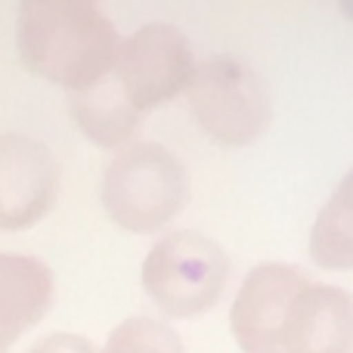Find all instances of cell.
<instances>
[{"mask_svg":"<svg viewBox=\"0 0 353 353\" xmlns=\"http://www.w3.org/2000/svg\"><path fill=\"white\" fill-rule=\"evenodd\" d=\"M118 43L115 25L90 0H25L19 6V59L72 93L112 74Z\"/></svg>","mask_w":353,"mask_h":353,"instance_id":"6da1fadb","label":"cell"},{"mask_svg":"<svg viewBox=\"0 0 353 353\" xmlns=\"http://www.w3.org/2000/svg\"><path fill=\"white\" fill-rule=\"evenodd\" d=\"M189 199L186 165L159 143L118 149L103 174V205L121 230L155 232Z\"/></svg>","mask_w":353,"mask_h":353,"instance_id":"7a4b0ae2","label":"cell"},{"mask_svg":"<svg viewBox=\"0 0 353 353\" xmlns=\"http://www.w3.org/2000/svg\"><path fill=\"white\" fill-rule=\"evenodd\" d=\"M186 97L201 130L226 146L257 140L273 121V99L263 78L236 56L214 53L195 62Z\"/></svg>","mask_w":353,"mask_h":353,"instance_id":"3957f363","label":"cell"},{"mask_svg":"<svg viewBox=\"0 0 353 353\" xmlns=\"http://www.w3.org/2000/svg\"><path fill=\"white\" fill-rule=\"evenodd\" d=\"M230 276V257L217 239L199 230H174L149 248L143 288L171 316H195L217 304Z\"/></svg>","mask_w":353,"mask_h":353,"instance_id":"277c9868","label":"cell"},{"mask_svg":"<svg viewBox=\"0 0 353 353\" xmlns=\"http://www.w3.org/2000/svg\"><path fill=\"white\" fill-rule=\"evenodd\" d=\"M195 72L192 43L171 22L140 25L134 34L121 37L112 74L124 87L140 112L174 99L189 87Z\"/></svg>","mask_w":353,"mask_h":353,"instance_id":"5b68a950","label":"cell"},{"mask_svg":"<svg viewBox=\"0 0 353 353\" xmlns=\"http://www.w3.org/2000/svg\"><path fill=\"white\" fill-rule=\"evenodd\" d=\"M307 282L304 270L279 261L245 273L230 310V329L242 353H288V313Z\"/></svg>","mask_w":353,"mask_h":353,"instance_id":"8992f818","label":"cell"},{"mask_svg":"<svg viewBox=\"0 0 353 353\" xmlns=\"http://www.w3.org/2000/svg\"><path fill=\"white\" fill-rule=\"evenodd\" d=\"M59 165L41 140L0 134V226L22 230L53 208Z\"/></svg>","mask_w":353,"mask_h":353,"instance_id":"52a82bcc","label":"cell"},{"mask_svg":"<svg viewBox=\"0 0 353 353\" xmlns=\"http://www.w3.org/2000/svg\"><path fill=\"white\" fill-rule=\"evenodd\" d=\"M353 294L341 285L307 282L288 313V353H350Z\"/></svg>","mask_w":353,"mask_h":353,"instance_id":"ba28073f","label":"cell"},{"mask_svg":"<svg viewBox=\"0 0 353 353\" xmlns=\"http://www.w3.org/2000/svg\"><path fill=\"white\" fill-rule=\"evenodd\" d=\"M53 304V270L31 254H0V353Z\"/></svg>","mask_w":353,"mask_h":353,"instance_id":"9c48e42d","label":"cell"},{"mask_svg":"<svg viewBox=\"0 0 353 353\" xmlns=\"http://www.w3.org/2000/svg\"><path fill=\"white\" fill-rule=\"evenodd\" d=\"M68 112L78 121V128L105 149L130 146L143 118V112L124 93L115 74H105L103 81L84 87V90H74L68 97Z\"/></svg>","mask_w":353,"mask_h":353,"instance_id":"30bf717a","label":"cell"},{"mask_svg":"<svg viewBox=\"0 0 353 353\" xmlns=\"http://www.w3.org/2000/svg\"><path fill=\"white\" fill-rule=\"evenodd\" d=\"M310 257L319 267H353V171L335 186L310 230Z\"/></svg>","mask_w":353,"mask_h":353,"instance_id":"8fae6325","label":"cell"},{"mask_svg":"<svg viewBox=\"0 0 353 353\" xmlns=\"http://www.w3.org/2000/svg\"><path fill=\"white\" fill-rule=\"evenodd\" d=\"M99 353H186V344L171 323L137 313L109 332Z\"/></svg>","mask_w":353,"mask_h":353,"instance_id":"7c38bea8","label":"cell"},{"mask_svg":"<svg viewBox=\"0 0 353 353\" xmlns=\"http://www.w3.org/2000/svg\"><path fill=\"white\" fill-rule=\"evenodd\" d=\"M28 353H97L90 338L74 335V332H53V335L41 338Z\"/></svg>","mask_w":353,"mask_h":353,"instance_id":"4fadbf2b","label":"cell"},{"mask_svg":"<svg viewBox=\"0 0 353 353\" xmlns=\"http://www.w3.org/2000/svg\"><path fill=\"white\" fill-rule=\"evenodd\" d=\"M344 12H350L353 16V0H344Z\"/></svg>","mask_w":353,"mask_h":353,"instance_id":"5bb4252c","label":"cell"}]
</instances>
